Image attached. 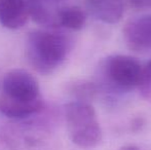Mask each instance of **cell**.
<instances>
[{
    "label": "cell",
    "mask_w": 151,
    "mask_h": 150,
    "mask_svg": "<svg viewBox=\"0 0 151 150\" xmlns=\"http://www.w3.org/2000/svg\"><path fill=\"white\" fill-rule=\"evenodd\" d=\"M69 48V40L64 35L36 30L28 37L27 57L38 72L48 74L64 62Z\"/></svg>",
    "instance_id": "6da1fadb"
},
{
    "label": "cell",
    "mask_w": 151,
    "mask_h": 150,
    "mask_svg": "<svg viewBox=\"0 0 151 150\" xmlns=\"http://www.w3.org/2000/svg\"><path fill=\"white\" fill-rule=\"evenodd\" d=\"M66 122L72 142L81 148L95 147L102 140V131L93 107L83 101L66 106Z\"/></svg>",
    "instance_id": "7a4b0ae2"
},
{
    "label": "cell",
    "mask_w": 151,
    "mask_h": 150,
    "mask_svg": "<svg viewBox=\"0 0 151 150\" xmlns=\"http://www.w3.org/2000/svg\"><path fill=\"white\" fill-rule=\"evenodd\" d=\"M106 72L114 83L125 90H131L138 85L142 66L133 57L116 55L107 60Z\"/></svg>",
    "instance_id": "3957f363"
},
{
    "label": "cell",
    "mask_w": 151,
    "mask_h": 150,
    "mask_svg": "<svg viewBox=\"0 0 151 150\" xmlns=\"http://www.w3.org/2000/svg\"><path fill=\"white\" fill-rule=\"evenodd\" d=\"M2 88L3 95L18 100L35 101L40 99L37 79L23 69H14L6 73Z\"/></svg>",
    "instance_id": "277c9868"
},
{
    "label": "cell",
    "mask_w": 151,
    "mask_h": 150,
    "mask_svg": "<svg viewBox=\"0 0 151 150\" xmlns=\"http://www.w3.org/2000/svg\"><path fill=\"white\" fill-rule=\"evenodd\" d=\"M31 0H0V24L10 30L26 25L30 18Z\"/></svg>",
    "instance_id": "5b68a950"
},
{
    "label": "cell",
    "mask_w": 151,
    "mask_h": 150,
    "mask_svg": "<svg viewBox=\"0 0 151 150\" xmlns=\"http://www.w3.org/2000/svg\"><path fill=\"white\" fill-rule=\"evenodd\" d=\"M123 36L129 48L143 50L151 47V16L129 21L123 28Z\"/></svg>",
    "instance_id": "8992f818"
},
{
    "label": "cell",
    "mask_w": 151,
    "mask_h": 150,
    "mask_svg": "<svg viewBox=\"0 0 151 150\" xmlns=\"http://www.w3.org/2000/svg\"><path fill=\"white\" fill-rule=\"evenodd\" d=\"M42 101L18 100L2 94L0 96V112L9 118H25L39 112L42 109Z\"/></svg>",
    "instance_id": "52a82bcc"
},
{
    "label": "cell",
    "mask_w": 151,
    "mask_h": 150,
    "mask_svg": "<svg viewBox=\"0 0 151 150\" xmlns=\"http://www.w3.org/2000/svg\"><path fill=\"white\" fill-rule=\"evenodd\" d=\"M91 14L107 24H116L124 14L122 0H88Z\"/></svg>",
    "instance_id": "ba28073f"
},
{
    "label": "cell",
    "mask_w": 151,
    "mask_h": 150,
    "mask_svg": "<svg viewBox=\"0 0 151 150\" xmlns=\"http://www.w3.org/2000/svg\"><path fill=\"white\" fill-rule=\"evenodd\" d=\"M86 22V14L77 6H70L58 11V23L71 30H80Z\"/></svg>",
    "instance_id": "9c48e42d"
},
{
    "label": "cell",
    "mask_w": 151,
    "mask_h": 150,
    "mask_svg": "<svg viewBox=\"0 0 151 150\" xmlns=\"http://www.w3.org/2000/svg\"><path fill=\"white\" fill-rule=\"evenodd\" d=\"M30 18L34 22L44 27H57L58 12L56 14L48 10L47 6L41 2V0H31L30 2Z\"/></svg>",
    "instance_id": "30bf717a"
},
{
    "label": "cell",
    "mask_w": 151,
    "mask_h": 150,
    "mask_svg": "<svg viewBox=\"0 0 151 150\" xmlns=\"http://www.w3.org/2000/svg\"><path fill=\"white\" fill-rule=\"evenodd\" d=\"M137 86L139 88L140 93L144 99H151V73L144 67H142L141 76Z\"/></svg>",
    "instance_id": "8fae6325"
},
{
    "label": "cell",
    "mask_w": 151,
    "mask_h": 150,
    "mask_svg": "<svg viewBox=\"0 0 151 150\" xmlns=\"http://www.w3.org/2000/svg\"><path fill=\"white\" fill-rule=\"evenodd\" d=\"M75 93L77 94L78 98L80 100L78 101H83L88 98H91V97L95 95L96 93V88L93 86V84H91V82H83V83L78 84L75 88Z\"/></svg>",
    "instance_id": "7c38bea8"
},
{
    "label": "cell",
    "mask_w": 151,
    "mask_h": 150,
    "mask_svg": "<svg viewBox=\"0 0 151 150\" xmlns=\"http://www.w3.org/2000/svg\"><path fill=\"white\" fill-rule=\"evenodd\" d=\"M133 7L138 9H151V0H129Z\"/></svg>",
    "instance_id": "4fadbf2b"
},
{
    "label": "cell",
    "mask_w": 151,
    "mask_h": 150,
    "mask_svg": "<svg viewBox=\"0 0 151 150\" xmlns=\"http://www.w3.org/2000/svg\"><path fill=\"white\" fill-rule=\"evenodd\" d=\"M119 150H140L137 146H134V145H127V146H123L119 148Z\"/></svg>",
    "instance_id": "5bb4252c"
},
{
    "label": "cell",
    "mask_w": 151,
    "mask_h": 150,
    "mask_svg": "<svg viewBox=\"0 0 151 150\" xmlns=\"http://www.w3.org/2000/svg\"><path fill=\"white\" fill-rule=\"evenodd\" d=\"M144 68L146 69L147 71H149V72L151 73V60L149 61V62H147V64L144 66Z\"/></svg>",
    "instance_id": "9a60e30c"
}]
</instances>
